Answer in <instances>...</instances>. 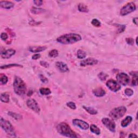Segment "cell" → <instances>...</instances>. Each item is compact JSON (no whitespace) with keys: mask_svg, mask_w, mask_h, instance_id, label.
<instances>
[{"mask_svg":"<svg viewBox=\"0 0 138 138\" xmlns=\"http://www.w3.org/2000/svg\"><path fill=\"white\" fill-rule=\"evenodd\" d=\"M78 9L79 11L82 12H88L89 9L87 6L84 3H79L78 5Z\"/></svg>","mask_w":138,"mask_h":138,"instance_id":"cell-22","label":"cell"},{"mask_svg":"<svg viewBox=\"0 0 138 138\" xmlns=\"http://www.w3.org/2000/svg\"><path fill=\"white\" fill-rule=\"evenodd\" d=\"M40 57H41V55L39 54V53H36L32 56V59L33 60H37L39 59Z\"/></svg>","mask_w":138,"mask_h":138,"instance_id":"cell-40","label":"cell"},{"mask_svg":"<svg viewBox=\"0 0 138 138\" xmlns=\"http://www.w3.org/2000/svg\"><path fill=\"white\" fill-rule=\"evenodd\" d=\"M102 123L104 124L107 129L111 132L114 133L116 132V125L113 120H111L107 118H104L102 120Z\"/></svg>","mask_w":138,"mask_h":138,"instance_id":"cell-8","label":"cell"},{"mask_svg":"<svg viewBox=\"0 0 138 138\" xmlns=\"http://www.w3.org/2000/svg\"><path fill=\"white\" fill-rule=\"evenodd\" d=\"M12 67H18V68H23V66L22 65L17 64H10L4 65L1 66V69H6L12 68Z\"/></svg>","mask_w":138,"mask_h":138,"instance_id":"cell-26","label":"cell"},{"mask_svg":"<svg viewBox=\"0 0 138 138\" xmlns=\"http://www.w3.org/2000/svg\"><path fill=\"white\" fill-rule=\"evenodd\" d=\"M15 53L16 51L14 49H10L2 51L1 53V55L3 58L8 59L11 57L12 56H14L15 54Z\"/></svg>","mask_w":138,"mask_h":138,"instance_id":"cell-14","label":"cell"},{"mask_svg":"<svg viewBox=\"0 0 138 138\" xmlns=\"http://www.w3.org/2000/svg\"><path fill=\"white\" fill-rule=\"evenodd\" d=\"M8 81V78L7 77L4 75H1V83L2 84H3V85H5V84L7 83Z\"/></svg>","mask_w":138,"mask_h":138,"instance_id":"cell-31","label":"cell"},{"mask_svg":"<svg viewBox=\"0 0 138 138\" xmlns=\"http://www.w3.org/2000/svg\"><path fill=\"white\" fill-rule=\"evenodd\" d=\"M40 64L41 65V66L45 67V68H48V67L49 66V64L46 62H44V61H41V62H40Z\"/></svg>","mask_w":138,"mask_h":138,"instance_id":"cell-41","label":"cell"},{"mask_svg":"<svg viewBox=\"0 0 138 138\" xmlns=\"http://www.w3.org/2000/svg\"><path fill=\"white\" fill-rule=\"evenodd\" d=\"M8 34L6 33H5V32H2L1 33V39L2 40V41H6V39H8Z\"/></svg>","mask_w":138,"mask_h":138,"instance_id":"cell-38","label":"cell"},{"mask_svg":"<svg viewBox=\"0 0 138 138\" xmlns=\"http://www.w3.org/2000/svg\"><path fill=\"white\" fill-rule=\"evenodd\" d=\"M117 82L120 85L123 86H126L127 84H129L130 82V78L129 76L127 74L122 72L118 74L117 76Z\"/></svg>","mask_w":138,"mask_h":138,"instance_id":"cell-7","label":"cell"},{"mask_svg":"<svg viewBox=\"0 0 138 138\" xmlns=\"http://www.w3.org/2000/svg\"><path fill=\"white\" fill-rule=\"evenodd\" d=\"M26 105H27L28 107L30 109H31L32 111L36 113H39L40 112V108L38 106V103H37L36 101L33 99H29L27 102H26Z\"/></svg>","mask_w":138,"mask_h":138,"instance_id":"cell-10","label":"cell"},{"mask_svg":"<svg viewBox=\"0 0 138 138\" xmlns=\"http://www.w3.org/2000/svg\"><path fill=\"white\" fill-rule=\"evenodd\" d=\"M138 17H136V18H134L133 19V23L136 25H137V24H138Z\"/></svg>","mask_w":138,"mask_h":138,"instance_id":"cell-43","label":"cell"},{"mask_svg":"<svg viewBox=\"0 0 138 138\" xmlns=\"http://www.w3.org/2000/svg\"><path fill=\"white\" fill-rule=\"evenodd\" d=\"M0 125L2 129L4 130L6 133L9 136L16 137L15 130L11 124L8 120H5L3 118L1 117L0 119Z\"/></svg>","mask_w":138,"mask_h":138,"instance_id":"cell-4","label":"cell"},{"mask_svg":"<svg viewBox=\"0 0 138 138\" xmlns=\"http://www.w3.org/2000/svg\"><path fill=\"white\" fill-rule=\"evenodd\" d=\"M56 67L59 72L62 73L68 72L69 71V69L68 65L65 63L62 62H57L56 63Z\"/></svg>","mask_w":138,"mask_h":138,"instance_id":"cell-13","label":"cell"},{"mask_svg":"<svg viewBox=\"0 0 138 138\" xmlns=\"http://www.w3.org/2000/svg\"><path fill=\"white\" fill-rule=\"evenodd\" d=\"M94 95L97 97H102L105 95L106 92L102 87H98L95 90H93L92 91Z\"/></svg>","mask_w":138,"mask_h":138,"instance_id":"cell-17","label":"cell"},{"mask_svg":"<svg viewBox=\"0 0 138 138\" xmlns=\"http://www.w3.org/2000/svg\"><path fill=\"white\" fill-rule=\"evenodd\" d=\"M129 138H137L138 137V136L136 135V134H134V133H131L130 134L129 136Z\"/></svg>","mask_w":138,"mask_h":138,"instance_id":"cell-42","label":"cell"},{"mask_svg":"<svg viewBox=\"0 0 138 138\" xmlns=\"http://www.w3.org/2000/svg\"><path fill=\"white\" fill-rule=\"evenodd\" d=\"M39 77L40 79H41V80L43 83H47L48 82V79H47L44 76H43V75H41H41H39Z\"/></svg>","mask_w":138,"mask_h":138,"instance_id":"cell-36","label":"cell"},{"mask_svg":"<svg viewBox=\"0 0 138 138\" xmlns=\"http://www.w3.org/2000/svg\"><path fill=\"white\" fill-rule=\"evenodd\" d=\"M132 120L133 118L132 117L129 116H127L125 118L122 120V123H121V125H122L123 127H126L129 125V124L132 123Z\"/></svg>","mask_w":138,"mask_h":138,"instance_id":"cell-18","label":"cell"},{"mask_svg":"<svg viewBox=\"0 0 138 138\" xmlns=\"http://www.w3.org/2000/svg\"><path fill=\"white\" fill-rule=\"evenodd\" d=\"M126 41L128 44L130 45H133L134 44V41L132 38H127L126 39Z\"/></svg>","mask_w":138,"mask_h":138,"instance_id":"cell-37","label":"cell"},{"mask_svg":"<svg viewBox=\"0 0 138 138\" xmlns=\"http://www.w3.org/2000/svg\"><path fill=\"white\" fill-rule=\"evenodd\" d=\"M136 9V5L133 2L128 3L121 9L120 14L122 16H126L135 11Z\"/></svg>","mask_w":138,"mask_h":138,"instance_id":"cell-6","label":"cell"},{"mask_svg":"<svg viewBox=\"0 0 138 138\" xmlns=\"http://www.w3.org/2000/svg\"><path fill=\"white\" fill-rule=\"evenodd\" d=\"M57 131L61 135L69 138H78L77 135L71 128L66 123H59L57 126Z\"/></svg>","mask_w":138,"mask_h":138,"instance_id":"cell-2","label":"cell"},{"mask_svg":"<svg viewBox=\"0 0 138 138\" xmlns=\"http://www.w3.org/2000/svg\"><path fill=\"white\" fill-rule=\"evenodd\" d=\"M91 23L93 26H96V27H99V26H101L100 22L99 21V20H98L97 19H96V18L93 19L92 20Z\"/></svg>","mask_w":138,"mask_h":138,"instance_id":"cell-32","label":"cell"},{"mask_svg":"<svg viewBox=\"0 0 138 138\" xmlns=\"http://www.w3.org/2000/svg\"><path fill=\"white\" fill-rule=\"evenodd\" d=\"M117 27L118 28V32L117 33H122L125 31V30L126 29V25H119V24H117Z\"/></svg>","mask_w":138,"mask_h":138,"instance_id":"cell-33","label":"cell"},{"mask_svg":"<svg viewBox=\"0 0 138 138\" xmlns=\"http://www.w3.org/2000/svg\"><path fill=\"white\" fill-rule=\"evenodd\" d=\"M98 78L102 80V81H105V80L107 79V77H109V75H107V74L105 73L102 72L98 74Z\"/></svg>","mask_w":138,"mask_h":138,"instance_id":"cell-30","label":"cell"},{"mask_svg":"<svg viewBox=\"0 0 138 138\" xmlns=\"http://www.w3.org/2000/svg\"><path fill=\"white\" fill-rule=\"evenodd\" d=\"M130 75L133 77L132 84L133 86L138 85V72L132 71L130 72Z\"/></svg>","mask_w":138,"mask_h":138,"instance_id":"cell-19","label":"cell"},{"mask_svg":"<svg viewBox=\"0 0 138 138\" xmlns=\"http://www.w3.org/2000/svg\"><path fill=\"white\" fill-rule=\"evenodd\" d=\"M0 6L5 9H10L14 6V4L10 1H0Z\"/></svg>","mask_w":138,"mask_h":138,"instance_id":"cell-16","label":"cell"},{"mask_svg":"<svg viewBox=\"0 0 138 138\" xmlns=\"http://www.w3.org/2000/svg\"><path fill=\"white\" fill-rule=\"evenodd\" d=\"M9 99H10V96L8 93L4 92L1 94V100L2 102L8 103L9 102Z\"/></svg>","mask_w":138,"mask_h":138,"instance_id":"cell-20","label":"cell"},{"mask_svg":"<svg viewBox=\"0 0 138 138\" xmlns=\"http://www.w3.org/2000/svg\"><path fill=\"white\" fill-rule=\"evenodd\" d=\"M83 109L85 110L86 112H88L89 114H92V115H95V114H97L98 113V111L96 109H93V107H86L85 106H83Z\"/></svg>","mask_w":138,"mask_h":138,"instance_id":"cell-21","label":"cell"},{"mask_svg":"<svg viewBox=\"0 0 138 138\" xmlns=\"http://www.w3.org/2000/svg\"><path fill=\"white\" fill-rule=\"evenodd\" d=\"M8 114V115H9L10 116L12 117V118H15L16 120H19L22 119V116L20 115V114H17V113H15L14 112H9Z\"/></svg>","mask_w":138,"mask_h":138,"instance_id":"cell-28","label":"cell"},{"mask_svg":"<svg viewBox=\"0 0 138 138\" xmlns=\"http://www.w3.org/2000/svg\"><path fill=\"white\" fill-rule=\"evenodd\" d=\"M127 109L125 106H119L111 111L109 116L114 120H118L122 118L125 114Z\"/></svg>","mask_w":138,"mask_h":138,"instance_id":"cell-5","label":"cell"},{"mask_svg":"<svg viewBox=\"0 0 138 138\" xmlns=\"http://www.w3.org/2000/svg\"><path fill=\"white\" fill-rule=\"evenodd\" d=\"M72 123L75 126H78L83 130H87L89 129V125L88 123L78 119H75L72 120Z\"/></svg>","mask_w":138,"mask_h":138,"instance_id":"cell-11","label":"cell"},{"mask_svg":"<svg viewBox=\"0 0 138 138\" xmlns=\"http://www.w3.org/2000/svg\"><path fill=\"white\" fill-rule=\"evenodd\" d=\"M32 93H33V92L32 91H29L28 92V93L27 95H28V96H31L32 95Z\"/></svg>","mask_w":138,"mask_h":138,"instance_id":"cell-44","label":"cell"},{"mask_svg":"<svg viewBox=\"0 0 138 138\" xmlns=\"http://www.w3.org/2000/svg\"><path fill=\"white\" fill-rule=\"evenodd\" d=\"M106 85L112 92H116L121 89L120 84L114 79H109L106 83Z\"/></svg>","mask_w":138,"mask_h":138,"instance_id":"cell-9","label":"cell"},{"mask_svg":"<svg viewBox=\"0 0 138 138\" xmlns=\"http://www.w3.org/2000/svg\"><path fill=\"white\" fill-rule=\"evenodd\" d=\"M39 92L42 95L48 96L51 93V91L49 88H45V87H42L39 90Z\"/></svg>","mask_w":138,"mask_h":138,"instance_id":"cell-25","label":"cell"},{"mask_svg":"<svg viewBox=\"0 0 138 138\" xmlns=\"http://www.w3.org/2000/svg\"><path fill=\"white\" fill-rule=\"evenodd\" d=\"M33 3H34L37 6H41L42 5L43 1H41V0H35V1H33Z\"/></svg>","mask_w":138,"mask_h":138,"instance_id":"cell-39","label":"cell"},{"mask_svg":"<svg viewBox=\"0 0 138 138\" xmlns=\"http://www.w3.org/2000/svg\"><path fill=\"white\" fill-rule=\"evenodd\" d=\"M46 10L42 8H38L36 7H32L31 9V11L32 14H42L44 12H45Z\"/></svg>","mask_w":138,"mask_h":138,"instance_id":"cell-24","label":"cell"},{"mask_svg":"<svg viewBox=\"0 0 138 138\" xmlns=\"http://www.w3.org/2000/svg\"><path fill=\"white\" fill-rule=\"evenodd\" d=\"M77 57H78L79 59H82L85 58L86 57V52L83 51V50L79 49L78 50V51H77Z\"/></svg>","mask_w":138,"mask_h":138,"instance_id":"cell-27","label":"cell"},{"mask_svg":"<svg viewBox=\"0 0 138 138\" xmlns=\"http://www.w3.org/2000/svg\"><path fill=\"white\" fill-rule=\"evenodd\" d=\"M98 63V60L93 58H88L86 59H84L80 62V65L81 66H86L89 65H96Z\"/></svg>","mask_w":138,"mask_h":138,"instance_id":"cell-12","label":"cell"},{"mask_svg":"<svg viewBox=\"0 0 138 138\" xmlns=\"http://www.w3.org/2000/svg\"><path fill=\"white\" fill-rule=\"evenodd\" d=\"M66 105L72 110H76V105L75 103L72 102H69L66 103Z\"/></svg>","mask_w":138,"mask_h":138,"instance_id":"cell-35","label":"cell"},{"mask_svg":"<svg viewBox=\"0 0 138 138\" xmlns=\"http://www.w3.org/2000/svg\"><path fill=\"white\" fill-rule=\"evenodd\" d=\"M137 40H138V37L136 38V44L138 45V42H137Z\"/></svg>","mask_w":138,"mask_h":138,"instance_id":"cell-45","label":"cell"},{"mask_svg":"<svg viewBox=\"0 0 138 138\" xmlns=\"http://www.w3.org/2000/svg\"><path fill=\"white\" fill-rule=\"evenodd\" d=\"M46 48V46H31L29 48V51L32 53H38L44 51Z\"/></svg>","mask_w":138,"mask_h":138,"instance_id":"cell-15","label":"cell"},{"mask_svg":"<svg viewBox=\"0 0 138 138\" xmlns=\"http://www.w3.org/2000/svg\"><path fill=\"white\" fill-rule=\"evenodd\" d=\"M58 56V51L57 50L53 49L50 51L49 53V56L52 58H55Z\"/></svg>","mask_w":138,"mask_h":138,"instance_id":"cell-29","label":"cell"},{"mask_svg":"<svg viewBox=\"0 0 138 138\" xmlns=\"http://www.w3.org/2000/svg\"><path fill=\"white\" fill-rule=\"evenodd\" d=\"M82 40V36L75 33H70L59 36L57 38V41L63 44H71Z\"/></svg>","mask_w":138,"mask_h":138,"instance_id":"cell-1","label":"cell"},{"mask_svg":"<svg viewBox=\"0 0 138 138\" xmlns=\"http://www.w3.org/2000/svg\"><path fill=\"white\" fill-rule=\"evenodd\" d=\"M13 86L14 91L17 95L22 96L25 93L26 90V84L20 77H15Z\"/></svg>","mask_w":138,"mask_h":138,"instance_id":"cell-3","label":"cell"},{"mask_svg":"<svg viewBox=\"0 0 138 138\" xmlns=\"http://www.w3.org/2000/svg\"><path fill=\"white\" fill-rule=\"evenodd\" d=\"M125 95L127 96L131 97L133 95L134 92H133V91L131 89L127 88V89H125Z\"/></svg>","mask_w":138,"mask_h":138,"instance_id":"cell-34","label":"cell"},{"mask_svg":"<svg viewBox=\"0 0 138 138\" xmlns=\"http://www.w3.org/2000/svg\"><path fill=\"white\" fill-rule=\"evenodd\" d=\"M90 131H91L93 133L96 134V135H99L100 134V129L96 125H95L94 124H92L91 125Z\"/></svg>","mask_w":138,"mask_h":138,"instance_id":"cell-23","label":"cell"}]
</instances>
